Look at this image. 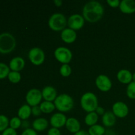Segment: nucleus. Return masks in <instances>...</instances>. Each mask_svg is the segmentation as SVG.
Segmentation results:
<instances>
[{
  "instance_id": "58836bf2",
  "label": "nucleus",
  "mask_w": 135,
  "mask_h": 135,
  "mask_svg": "<svg viewBox=\"0 0 135 135\" xmlns=\"http://www.w3.org/2000/svg\"><path fill=\"white\" fill-rule=\"evenodd\" d=\"M54 4L57 7L61 6L62 4H63V1H62L61 0H54Z\"/></svg>"
},
{
  "instance_id": "20e7f679",
  "label": "nucleus",
  "mask_w": 135,
  "mask_h": 135,
  "mask_svg": "<svg viewBox=\"0 0 135 135\" xmlns=\"http://www.w3.org/2000/svg\"><path fill=\"white\" fill-rule=\"evenodd\" d=\"M16 39L13 34L7 32L0 34V53L7 54L12 52L16 47Z\"/></svg>"
},
{
  "instance_id": "72a5a7b5",
  "label": "nucleus",
  "mask_w": 135,
  "mask_h": 135,
  "mask_svg": "<svg viewBox=\"0 0 135 135\" xmlns=\"http://www.w3.org/2000/svg\"><path fill=\"white\" fill-rule=\"evenodd\" d=\"M21 135H38V133L32 128H28V129H25Z\"/></svg>"
},
{
  "instance_id": "c756f323",
  "label": "nucleus",
  "mask_w": 135,
  "mask_h": 135,
  "mask_svg": "<svg viewBox=\"0 0 135 135\" xmlns=\"http://www.w3.org/2000/svg\"><path fill=\"white\" fill-rule=\"evenodd\" d=\"M127 96L130 99H135V83L132 81L127 85L126 90Z\"/></svg>"
},
{
  "instance_id": "5701e85b",
  "label": "nucleus",
  "mask_w": 135,
  "mask_h": 135,
  "mask_svg": "<svg viewBox=\"0 0 135 135\" xmlns=\"http://www.w3.org/2000/svg\"><path fill=\"white\" fill-rule=\"evenodd\" d=\"M39 105L42 112L44 113H51L56 109L55 104L52 102L45 101L44 100V101L42 102V103Z\"/></svg>"
},
{
  "instance_id": "dca6fc26",
  "label": "nucleus",
  "mask_w": 135,
  "mask_h": 135,
  "mask_svg": "<svg viewBox=\"0 0 135 135\" xmlns=\"http://www.w3.org/2000/svg\"><path fill=\"white\" fill-rule=\"evenodd\" d=\"M119 9L123 13L132 14L135 13L134 0H122L120 3Z\"/></svg>"
},
{
  "instance_id": "1a4fd4ad",
  "label": "nucleus",
  "mask_w": 135,
  "mask_h": 135,
  "mask_svg": "<svg viewBox=\"0 0 135 135\" xmlns=\"http://www.w3.org/2000/svg\"><path fill=\"white\" fill-rule=\"evenodd\" d=\"M85 23V19L83 15L80 14H73L70 16L67 20V25L69 28L74 30H78L81 29Z\"/></svg>"
},
{
  "instance_id": "7c9ffc66",
  "label": "nucleus",
  "mask_w": 135,
  "mask_h": 135,
  "mask_svg": "<svg viewBox=\"0 0 135 135\" xmlns=\"http://www.w3.org/2000/svg\"><path fill=\"white\" fill-rule=\"evenodd\" d=\"M42 113V110H41L40 105H36V106L32 107V115L34 116V117H39L41 115Z\"/></svg>"
},
{
  "instance_id": "ea45409f",
  "label": "nucleus",
  "mask_w": 135,
  "mask_h": 135,
  "mask_svg": "<svg viewBox=\"0 0 135 135\" xmlns=\"http://www.w3.org/2000/svg\"><path fill=\"white\" fill-rule=\"evenodd\" d=\"M133 82L135 83V73H133Z\"/></svg>"
},
{
  "instance_id": "cd10ccee",
  "label": "nucleus",
  "mask_w": 135,
  "mask_h": 135,
  "mask_svg": "<svg viewBox=\"0 0 135 135\" xmlns=\"http://www.w3.org/2000/svg\"><path fill=\"white\" fill-rule=\"evenodd\" d=\"M21 125H22V120L18 116L12 117L9 120V127L12 128L15 130L21 127Z\"/></svg>"
},
{
  "instance_id": "4be33fe9",
  "label": "nucleus",
  "mask_w": 135,
  "mask_h": 135,
  "mask_svg": "<svg viewBox=\"0 0 135 135\" xmlns=\"http://www.w3.org/2000/svg\"><path fill=\"white\" fill-rule=\"evenodd\" d=\"M99 115L96 113V112H92L88 113L84 117V123L88 126L91 127L97 124L98 121Z\"/></svg>"
},
{
  "instance_id": "393cba45",
  "label": "nucleus",
  "mask_w": 135,
  "mask_h": 135,
  "mask_svg": "<svg viewBox=\"0 0 135 135\" xmlns=\"http://www.w3.org/2000/svg\"><path fill=\"white\" fill-rule=\"evenodd\" d=\"M7 78L11 83L16 84V83H18L21 81V75L20 72L11 71L9 75H8Z\"/></svg>"
},
{
  "instance_id": "9b49d317",
  "label": "nucleus",
  "mask_w": 135,
  "mask_h": 135,
  "mask_svg": "<svg viewBox=\"0 0 135 135\" xmlns=\"http://www.w3.org/2000/svg\"><path fill=\"white\" fill-rule=\"evenodd\" d=\"M129 112V107L123 102H116L112 105V112L116 117L125 118L128 115Z\"/></svg>"
},
{
  "instance_id": "aec40b11",
  "label": "nucleus",
  "mask_w": 135,
  "mask_h": 135,
  "mask_svg": "<svg viewBox=\"0 0 135 135\" xmlns=\"http://www.w3.org/2000/svg\"><path fill=\"white\" fill-rule=\"evenodd\" d=\"M116 118L117 117L112 112H110V111L105 112L102 118L103 125L104 127H113L116 123Z\"/></svg>"
},
{
  "instance_id": "b1692460",
  "label": "nucleus",
  "mask_w": 135,
  "mask_h": 135,
  "mask_svg": "<svg viewBox=\"0 0 135 135\" xmlns=\"http://www.w3.org/2000/svg\"><path fill=\"white\" fill-rule=\"evenodd\" d=\"M88 133L90 135H104L105 133V129L102 125L96 124L90 127Z\"/></svg>"
},
{
  "instance_id": "f3484780",
  "label": "nucleus",
  "mask_w": 135,
  "mask_h": 135,
  "mask_svg": "<svg viewBox=\"0 0 135 135\" xmlns=\"http://www.w3.org/2000/svg\"><path fill=\"white\" fill-rule=\"evenodd\" d=\"M117 80L121 83L129 84L133 81V73L130 71L125 69L119 70L117 74Z\"/></svg>"
},
{
  "instance_id": "ddd939ff",
  "label": "nucleus",
  "mask_w": 135,
  "mask_h": 135,
  "mask_svg": "<svg viewBox=\"0 0 135 135\" xmlns=\"http://www.w3.org/2000/svg\"><path fill=\"white\" fill-rule=\"evenodd\" d=\"M77 38L76 31L70 28H65L61 32V38L67 44H72L75 42Z\"/></svg>"
},
{
  "instance_id": "f03ea898",
  "label": "nucleus",
  "mask_w": 135,
  "mask_h": 135,
  "mask_svg": "<svg viewBox=\"0 0 135 135\" xmlns=\"http://www.w3.org/2000/svg\"><path fill=\"white\" fill-rule=\"evenodd\" d=\"M80 106L87 113L95 112L98 105V99L94 93L87 92L83 94L80 98Z\"/></svg>"
},
{
  "instance_id": "2eb2a0df",
  "label": "nucleus",
  "mask_w": 135,
  "mask_h": 135,
  "mask_svg": "<svg viewBox=\"0 0 135 135\" xmlns=\"http://www.w3.org/2000/svg\"><path fill=\"white\" fill-rule=\"evenodd\" d=\"M9 67L11 71L20 72L25 67V61L22 57H14L10 60Z\"/></svg>"
},
{
  "instance_id": "f8f14e48",
  "label": "nucleus",
  "mask_w": 135,
  "mask_h": 135,
  "mask_svg": "<svg viewBox=\"0 0 135 135\" xmlns=\"http://www.w3.org/2000/svg\"><path fill=\"white\" fill-rule=\"evenodd\" d=\"M67 120V118L64 113L61 112H57V113H54L50 117V122L52 127L60 129L63 126H65Z\"/></svg>"
},
{
  "instance_id": "e433bc0d",
  "label": "nucleus",
  "mask_w": 135,
  "mask_h": 135,
  "mask_svg": "<svg viewBox=\"0 0 135 135\" xmlns=\"http://www.w3.org/2000/svg\"><path fill=\"white\" fill-rule=\"evenodd\" d=\"M21 127H22L24 128H26L25 129H28V127H29V123L26 120H25V121H22V125H21Z\"/></svg>"
},
{
  "instance_id": "4468645a",
  "label": "nucleus",
  "mask_w": 135,
  "mask_h": 135,
  "mask_svg": "<svg viewBox=\"0 0 135 135\" xmlns=\"http://www.w3.org/2000/svg\"><path fill=\"white\" fill-rule=\"evenodd\" d=\"M42 98L45 101L54 102L57 97V92L54 87L51 86H46L42 90Z\"/></svg>"
},
{
  "instance_id": "4c0bfd02",
  "label": "nucleus",
  "mask_w": 135,
  "mask_h": 135,
  "mask_svg": "<svg viewBox=\"0 0 135 135\" xmlns=\"http://www.w3.org/2000/svg\"><path fill=\"white\" fill-rule=\"evenodd\" d=\"M74 135H90V134H88V132H86V131L80 130V131H79L78 133L74 134Z\"/></svg>"
},
{
  "instance_id": "412c9836",
  "label": "nucleus",
  "mask_w": 135,
  "mask_h": 135,
  "mask_svg": "<svg viewBox=\"0 0 135 135\" xmlns=\"http://www.w3.org/2000/svg\"><path fill=\"white\" fill-rule=\"evenodd\" d=\"M32 114V107L26 104L21 105L18 109L17 115L18 117L21 119L22 121L27 120L30 117Z\"/></svg>"
},
{
  "instance_id": "a211bd4d",
  "label": "nucleus",
  "mask_w": 135,
  "mask_h": 135,
  "mask_svg": "<svg viewBox=\"0 0 135 135\" xmlns=\"http://www.w3.org/2000/svg\"><path fill=\"white\" fill-rule=\"evenodd\" d=\"M65 127L70 133L75 134L80 131V123L75 117H69L66 121Z\"/></svg>"
},
{
  "instance_id": "473e14b6",
  "label": "nucleus",
  "mask_w": 135,
  "mask_h": 135,
  "mask_svg": "<svg viewBox=\"0 0 135 135\" xmlns=\"http://www.w3.org/2000/svg\"><path fill=\"white\" fill-rule=\"evenodd\" d=\"M1 135H17V133L16 130L9 127L7 129H6L5 131L2 132Z\"/></svg>"
},
{
  "instance_id": "f704fd0d",
  "label": "nucleus",
  "mask_w": 135,
  "mask_h": 135,
  "mask_svg": "<svg viewBox=\"0 0 135 135\" xmlns=\"http://www.w3.org/2000/svg\"><path fill=\"white\" fill-rule=\"evenodd\" d=\"M47 135H61V132L59 129H57L55 127L50 128L48 130L47 133Z\"/></svg>"
},
{
  "instance_id": "0eeeda50",
  "label": "nucleus",
  "mask_w": 135,
  "mask_h": 135,
  "mask_svg": "<svg viewBox=\"0 0 135 135\" xmlns=\"http://www.w3.org/2000/svg\"><path fill=\"white\" fill-rule=\"evenodd\" d=\"M54 57L62 64H69L72 60L73 53L68 47L60 46L54 51Z\"/></svg>"
},
{
  "instance_id": "c85d7f7f",
  "label": "nucleus",
  "mask_w": 135,
  "mask_h": 135,
  "mask_svg": "<svg viewBox=\"0 0 135 135\" xmlns=\"http://www.w3.org/2000/svg\"><path fill=\"white\" fill-rule=\"evenodd\" d=\"M9 126V119L6 115L0 114V132H3Z\"/></svg>"
},
{
  "instance_id": "c9c22d12",
  "label": "nucleus",
  "mask_w": 135,
  "mask_h": 135,
  "mask_svg": "<svg viewBox=\"0 0 135 135\" xmlns=\"http://www.w3.org/2000/svg\"><path fill=\"white\" fill-rule=\"evenodd\" d=\"M95 112H96V113H97L98 115H103L105 113L104 108H102V107H101V106L98 107V108H96V109Z\"/></svg>"
},
{
  "instance_id": "f257e3e1",
  "label": "nucleus",
  "mask_w": 135,
  "mask_h": 135,
  "mask_svg": "<svg viewBox=\"0 0 135 135\" xmlns=\"http://www.w3.org/2000/svg\"><path fill=\"white\" fill-rule=\"evenodd\" d=\"M104 13V8L102 4L97 1H90L84 5L82 15L85 21L94 23L102 18Z\"/></svg>"
},
{
  "instance_id": "a878e982",
  "label": "nucleus",
  "mask_w": 135,
  "mask_h": 135,
  "mask_svg": "<svg viewBox=\"0 0 135 135\" xmlns=\"http://www.w3.org/2000/svg\"><path fill=\"white\" fill-rule=\"evenodd\" d=\"M11 69L9 65L5 63L0 62V79H3L7 77Z\"/></svg>"
},
{
  "instance_id": "2f4dec72",
  "label": "nucleus",
  "mask_w": 135,
  "mask_h": 135,
  "mask_svg": "<svg viewBox=\"0 0 135 135\" xmlns=\"http://www.w3.org/2000/svg\"><path fill=\"white\" fill-rule=\"evenodd\" d=\"M120 3L121 1L119 0H108L107 1V3L108 4V5L113 8L119 7Z\"/></svg>"
},
{
  "instance_id": "39448f33",
  "label": "nucleus",
  "mask_w": 135,
  "mask_h": 135,
  "mask_svg": "<svg viewBox=\"0 0 135 135\" xmlns=\"http://www.w3.org/2000/svg\"><path fill=\"white\" fill-rule=\"evenodd\" d=\"M67 25V19L61 13H55L50 16L48 20V26L54 31H62Z\"/></svg>"
},
{
  "instance_id": "6e6552de",
  "label": "nucleus",
  "mask_w": 135,
  "mask_h": 135,
  "mask_svg": "<svg viewBox=\"0 0 135 135\" xmlns=\"http://www.w3.org/2000/svg\"><path fill=\"white\" fill-rule=\"evenodd\" d=\"M25 98L27 104L30 107L39 105L43 99L42 91L38 88H31L27 92Z\"/></svg>"
},
{
  "instance_id": "bb28decb",
  "label": "nucleus",
  "mask_w": 135,
  "mask_h": 135,
  "mask_svg": "<svg viewBox=\"0 0 135 135\" xmlns=\"http://www.w3.org/2000/svg\"><path fill=\"white\" fill-rule=\"evenodd\" d=\"M59 73L63 77H67L71 75L72 73V69L69 64H62L59 69Z\"/></svg>"
},
{
  "instance_id": "9d476101",
  "label": "nucleus",
  "mask_w": 135,
  "mask_h": 135,
  "mask_svg": "<svg viewBox=\"0 0 135 135\" xmlns=\"http://www.w3.org/2000/svg\"><path fill=\"white\" fill-rule=\"evenodd\" d=\"M96 87L102 92H106L111 90L112 87V82L110 78L107 75L102 74L98 75L95 80Z\"/></svg>"
},
{
  "instance_id": "6ab92c4d",
  "label": "nucleus",
  "mask_w": 135,
  "mask_h": 135,
  "mask_svg": "<svg viewBox=\"0 0 135 135\" xmlns=\"http://www.w3.org/2000/svg\"><path fill=\"white\" fill-rule=\"evenodd\" d=\"M48 121L44 117H38L32 123V129L36 132H42L48 127Z\"/></svg>"
},
{
  "instance_id": "7ed1b4c3",
  "label": "nucleus",
  "mask_w": 135,
  "mask_h": 135,
  "mask_svg": "<svg viewBox=\"0 0 135 135\" xmlns=\"http://www.w3.org/2000/svg\"><path fill=\"white\" fill-rule=\"evenodd\" d=\"M55 108L61 113L69 112L73 108L74 100L71 96L68 94H61L54 102Z\"/></svg>"
},
{
  "instance_id": "423d86ee",
  "label": "nucleus",
  "mask_w": 135,
  "mask_h": 135,
  "mask_svg": "<svg viewBox=\"0 0 135 135\" xmlns=\"http://www.w3.org/2000/svg\"><path fill=\"white\" fill-rule=\"evenodd\" d=\"M28 57L33 65L36 66L41 65L44 63L46 58V55L42 48L38 47H34L30 50Z\"/></svg>"
}]
</instances>
